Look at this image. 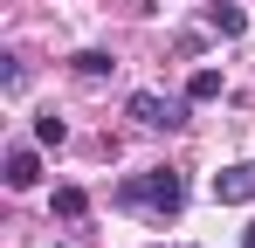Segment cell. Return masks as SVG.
<instances>
[{
	"mask_svg": "<svg viewBox=\"0 0 255 248\" xmlns=\"http://www.w3.org/2000/svg\"><path fill=\"white\" fill-rule=\"evenodd\" d=\"M118 207H152V214H179V207H186V179H179L172 165H145V172H131L125 186H118Z\"/></svg>",
	"mask_w": 255,
	"mask_h": 248,
	"instance_id": "6da1fadb",
	"label": "cell"
},
{
	"mask_svg": "<svg viewBox=\"0 0 255 248\" xmlns=\"http://www.w3.org/2000/svg\"><path fill=\"white\" fill-rule=\"evenodd\" d=\"M131 118L145 124V131H179V97H159V90H131Z\"/></svg>",
	"mask_w": 255,
	"mask_h": 248,
	"instance_id": "7a4b0ae2",
	"label": "cell"
},
{
	"mask_svg": "<svg viewBox=\"0 0 255 248\" xmlns=\"http://www.w3.org/2000/svg\"><path fill=\"white\" fill-rule=\"evenodd\" d=\"M214 200H221V207L255 200V165H228V172H214Z\"/></svg>",
	"mask_w": 255,
	"mask_h": 248,
	"instance_id": "3957f363",
	"label": "cell"
},
{
	"mask_svg": "<svg viewBox=\"0 0 255 248\" xmlns=\"http://www.w3.org/2000/svg\"><path fill=\"white\" fill-rule=\"evenodd\" d=\"M207 28L221 41H235L242 28H249V7H242V0H214V7H207Z\"/></svg>",
	"mask_w": 255,
	"mask_h": 248,
	"instance_id": "277c9868",
	"label": "cell"
},
{
	"mask_svg": "<svg viewBox=\"0 0 255 248\" xmlns=\"http://www.w3.org/2000/svg\"><path fill=\"white\" fill-rule=\"evenodd\" d=\"M35 179H42V159H35L28 145H14V152H7V186H14V193H28Z\"/></svg>",
	"mask_w": 255,
	"mask_h": 248,
	"instance_id": "5b68a950",
	"label": "cell"
},
{
	"mask_svg": "<svg viewBox=\"0 0 255 248\" xmlns=\"http://www.w3.org/2000/svg\"><path fill=\"white\" fill-rule=\"evenodd\" d=\"M55 214H62V221H83V214H90V193H83V186H55Z\"/></svg>",
	"mask_w": 255,
	"mask_h": 248,
	"instance_id": "8992f818",
	"label": "cell"
},
{
	"mask_svg": "<svg viewBox=\"0 0 255 248\" xmlns=\"http://www.w3.org/2000/svg\"><path fill=\"white\" fill-rule=\"evenodd\" d=\"M186 97H193V104H214V97H221V69H193Z\"/></svg>",
	"mask_w": 255,
	"mask_h": 248,
	"instance_id": "52a82bcc",
	"label": "cell"
},
{
	"mask_svg": "<svg viewBox=\"0 0 255 248\" xmlns=\"http://www.w3.org/2000/svg\"><path fill=\"white\" fill-rule=\"evenodd\" d=\"M111 69H118V62H111L104 48H83V55H76V76H111Z\"/></svg>",
	"mask_w": 255,
	"mask_h": 248,
	"instance_id": "ba28073f",
	"label": "cell"
},
{
	"mask_svg": "<svg viewBox=\"0 0 255 248\" xmlns=\"http://www.w3.org/2000/svg\"><path fill=\"white\" fill-rule=\"evenodd\" d=\"M62 138H69V131H62V118H55V111H48V118H35V145H62Z\"/></svg>",
	"mask_w": 255,
	"mask_h": 248,
	"instance_id": "9c48e42d",
	"label": "cell"
},
{
	"mask_svg": "<svg viewBox=\"0 0 255 248\" xmlns=\"http://www.w3.org/2000/svg\"><path fill=\"white\" fill-rule=\"evenodd\" d=\"M0 83H7V90H21V83H28V69H21V55H0Z\"/></svg>",
	"mask_w": 255,
	"mask_h": 248,
	"instance_id": "30bf717a",
	"label": "cell"
},
{
	"mask_svg": "<svg viewBox=\"0 0 255 248\" xmlns=\"http://www.w3.org/2000/svg\"><path fill=\"white\" fill-rule=\"evenodd\" d=\"M242 248H255V228H249V235H242Z\"/></svg>",
	"mask_w": 255,
	"mask_h": 248,
	"instance_id": "8fae6325",
	"label": "cell"
}]
</instances>
